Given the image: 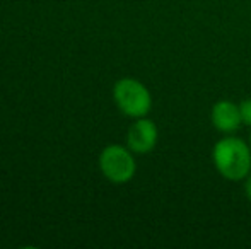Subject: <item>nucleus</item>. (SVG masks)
<instances>
[{"mask_svg": "<svg viewBox=\"0 0 251 249\" xmlns=\"http://www.w3.org/2000/svg\"><path fill=\"white\" fill-rule=\"evenodd\" d=\"M217 173L227 181H245L251 173V147L243 138L226 136L212 150Z\"/></svg>", "mask_w": 251, "mask_h": 249, "instance_id": "1", "label": "nucleus"}, {"mask_svg": "<svg viewBox=\"0 0 251 249\" xmlns=\"http://www.w3.org/2000/svg\"><path fill=\"white\" fill-rule=\"evenodd\" d=\"M113 99L118 110L128 118H144L149 114L152 108L151 92L140 80L137 79H120L113 87Z\"/></svg>", "mask_w": 251, "mask_h": 249, "instance_id": "2", "label": "nucleus"}, {"mask_svg": "<svg viewBox=\"0 0 251 249\" xmlns=\"http://www.w3.org/2000/svg\"><path fill=\"white\" fill-rule=\"evenodd\" d=\"M102 176L113 184H125L135 176L137 162L133 152L123 145H108L100 156Z\"/></svg>", "mask_w": 251, "mask_h": 249, "instance_id": "3", "label": "nucleus"}, {"mask_svg": "<svg viewBox=\"0 0 251 249\" xmlns=\"http://www.w3.org/2000/svg\"><path fill=\"white\" fill-rule=\"evenodd\" d=\"M157 126L149 118H137V121L126 132V147L133 154H149L157 145Z\"/></svg>", "mask_w": 251, "mask_h": 249, "instance_id": "4", "label": "nucleus"}, {"mask_svg": "<svg viewBox=\"0 0 251 249\" xmlns=\"http://www.w3.org/2000/svg\"><path fill=\"white\" fill-rule=\"evenodd\" d=\"M210 118H212V125L221 133H234L243 125L241 113H239V104L227 99L217 101L214 104Z\"/></svg>", "mask_w": 251, "mask_h": 249, "instance_id": "5", "label": "nucleus"}, {"mask_svg": "<svg viewBox=\"0 0 251 249\" xmlns=\"http://www.w3.org/2000/svg\"><path fill=\"white\" fill-rule=\"evenodd\" d=\"M239 113H241L243 125L251 126V99H245L239 103Z\"/></svg>", "mask_w": 251, "mask_h": 249, "instance_id": "6", "label": "nucleus"}, {"mask_svg": "<svg viewBox=\"0 0 251 249\" xmlns=\"http://www.w3.org/2000/svg\"><path fill=\"white\" fill-rule=\"evenodd\" d=\"M245 193H246V198L251 202V173L245 178Z\"/></svg>", "mask_w": 251, "mask_h": 249, "instance_id": "7", "label": "nucleus"}, {"mask_svg": "<svg viewBox=\"0 0 251 249\" xmlns=\"http://www.w3.org/2000/svg\"><path fill=\"white\" fill-rule=\"evenodd\" d=\"M250 147H251V132H250Z\"/></svg>", "mask_w": 251, "mask_h": 249, "instance_id": "8", "label": "nucleus"}]
</instances>
